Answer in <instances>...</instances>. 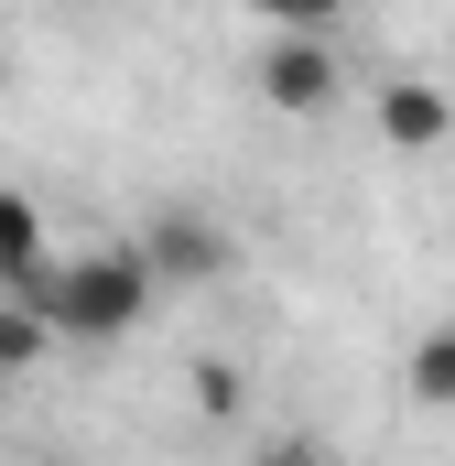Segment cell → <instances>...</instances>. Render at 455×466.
<instances>
[{
    "mask_svg": "<svg viewBox=\"0 0 455 466\" xmlns=\"http://www.w3.org/2000/svg\"><path fill=\"white\" fill-rule=\"evenodd\" d=\"M369 130H379L390 152L423 163V152H445V141H455V87H445V76H390V87L369 98Z\"/></svg>",
    "mask_w": 455,
    "mask_h": 466,
    "instance_id": "obj_4",
    "label": "cell"
},
{
    "mask_svg": "<svg viewBox=\"0 0 455 466\" xmlns=\"http://www.w3.org/2000/svg\"><path fill=\"white\" fill-rule=\"evenodd\" d=\"M249 98H260L271 119H326L347 98L337 44H326V33H271V44L249 55Z\"/></svg>",
    "mask_w": 455,
    "mask_h": 466,
    "instance_id": "obj_2",
    "label": "cell"
},
{
    "mask_svg": "<svg viewBox=\"0 0 455 466\" xmlns=\"http://www.w3.org/2000/svg\"><path fill=\"white\" fill-rule=\"evenodd\" d=\"M44 358H55V326H44L22 293H0V380H33Z\"/></svg>",
    "mask_w": 455,
    "mask_h": 466,
    "instance_id": "obj_7",
    "label": "cell"
},
{
    "mask_svg": "<svg viewBox=\"0 0 455 466\" xmlns=\"http://www.w3.org/2000/svg\"><path fill=\"white\" fill-rule=\"evenodd\" d=\"M238 466H326V445H315V434H260Z\"/></svg>",
    "mask_w": 455,
    "mask_h": 466,
    "instance_id": "obj_10",
    "label": "cell"
},
{
    "mask_svg": "<svg viewBox=\"0 0 455 466\" xmlns=\"http://www.w3.org/2000/svg\"><path fill=\"white\" fill-rule=\"evenodd\" d=\"M141 260H152L163 293H207V282L238 271V228L207 218V207H152V218H141Z\"/></svg>",
    "mask_w": 455,
    "mask_h": 466,
    "instance_id": "obj_3",
    "label": "cell"
},
{
    "mask_svg": "<svg viewBox=\"0 0 455 466\" xmlns=\"http://www.w3.org/2000/svg\"><path fill=\"white\" fill-rule=\"evenodd\" d=\"M185 401H196L207 423H238V412H249V380H238L228 358H196V369H185Z\"/></svg>",
    "mask_w": 455,
    "mask_h": 466,
    "instance_id": "obj_8",
    "label": "cell"
},
{
    "mask_svg": "<svg viewBox=\"0 0 455 466\" xmlns=\"http://www.w3.org/2000/svg\"><path fill=\"white\" fill-rule=\"evenodd\" d=\"M238 11H249L260 33H337L358 0H238Z\"/></svg>",
    "mask_w": 455,
    "mask_h": 466,
    "instance_id": "obj_9",
    "label": "cell"
},
{
    "mask_svg": "<svg viewBox=\"0 0 455 466\" xmlns=\"http://www.w3.org/2000/svg\"><path fill=\"white\" fill-rule=\"evenodd\" d=\"M401 401H412V412H455V315H434V326L401 348Z\"/></svg>",
    "mask_w": 455,
    "mask_h": 466,
    "instance_id": "obj_5",
    "label": "cell"
},
{
    "mask_svg": "<svg viewBox=\"0 0 455 466\" xmlns=\"http://www.w3.org/2000/svg\"><path fill=\"white\" fill-rule=\"evenodd\" d=\"M22 304L55 326V348H119V337H141V315L163 304V282H152L141 238H87V249H55L22 282Z\"/></svg>",
    "mask_w": 455,
    "mask_h": 466,
    "instance_id": "obj_1",
    "label": "cell"
},
{
    "mask_svg": "<svg viewBox=\"0 0 455 466\" xmlns=\"http://www.w3.org/2000/svg\"><path fill=\"white\" fill-rule=\"evenodd\" d=\"M44 260H55V228H44V207H33L22 185H0V293H22Z\"/></svg>",
    "mask_w": 455,
    "mask_h": 466,
    "instance_id": "obj_6",
    "label": "cell"
}]
</instances>
